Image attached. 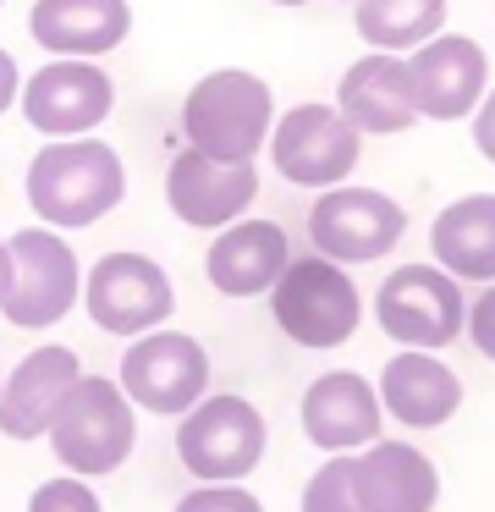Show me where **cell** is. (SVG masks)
<instances>
[{
    "label": "cell",
    "mask_w": 495,
    "mask_h": 512,
    "mask_svg": "<svg viewBox=\"0 0 495 512\" xmlns=\"http://www.w3.org/2000/svg\"><path fill=\"white\" fill-rule=\"evenodd\" d=\"M39 226L50 232H77V226H94L127 199V166L105 138H50L39 144V155L28 160V177H22Z\"/></svg>",
    "instance_id": "cell-1"
},
{
    "label": "cell",
    "mask_w": 495,
    "mask_h": 512,
    "mask_svg": "<svg viewBox=\"0 0 495 512\" xmlns=\"http://www.w3.org/2000/svg\"><path fill=\"white\" fill-rule=\"evenodd\" d=\"M275 127V94L248 67H215L187 89L182 100V138L187 149L231 166H253L270 144Z\"/></svg>",
    "instance_id": "cell-2"
},
{
    "label": "cell",
    "mask_w": 495,
    "mask_h": 512,
    "mask_svg": "<svg viewBox=\"0 0 495 512\" xmlns=\"http://www.w3.org/2000/svg\"><path fill=\"white\" fill-rule=\"evenodd\" d=\"M132 446H138V408L110 375H83L50 424L55 463L77 479H105L132 457Z\"/></svg>",
    "instance_id": "cell-3"
},
{
    "label": "cell",
    "mask_w": 495,
    "mask_h": 512,
    "mask_svg": "<svg viewBox=\"0 0 495 512\" xmlns=\"http://www.w3.org/2000/svg\"><path fill=\"white\" fill-rule=\"evenodd\" d=\"M264 446H270V424L237 391H209L176 424V463L198 485H242L264 463Z\"/></svg>",
    "instance_id": "cell-4"
},
{
    "label": "cell",
    "mask_w": 495,
    "mask_h": 512,
    "mask_svg": "<svg viewBox=\"0 0 495 512\" xmlns=\"http://www.w3.org/2000/svg\"><path fill=\"white\" fill-rule=\"evenodd\" d=\"M270 314L286 331V342L308 347V353H330V347L352 342L363 320V298L347 265H330L319 254H292V265L270 287Z\"/></svg>",
    "instance_id": "cell-5"
},
{
    "label": "cell",
    "mask_w": 495,
    "mask_h": 512,
    "mask_svg": "<svg viewBox=\"0 0 495 512\" xmlns=\"http://www.w3.org/2000/svg\"><path fill=\"white\" fill-rule=\"evenodd\" d=\"M11 243V292L0 298V314L17 331H50L83 298V259L50 226H22Z\"/></svg>",
    "instance_id": "cell-6"
},
{
    "label": "cell",
    "mask_w": 495,
    "mask_h": 512,
    "mask_svg": "<svg viewBox=\"0 0 495 512\" xmlns=\"http://www.w3.org/2000/svg\"><path fill=\"white\" fill-rule=\"evenodd\" d=\"M264 149H270V166L281 182L325 193V188L352 182V171H358V160H363V133H352V122L336 105L303 100V105L275 116Z\"/></svg>",
    "instance_id": "cell-7"
},
{
    "label": "cell",
    "mask_w": 495,
    "mask_h": 512,
    "mask_svg": "<svg viewBox=\"0 0 495 512\" xmlns=\"http://www.w3.org/2000/svg\"><path fill=\"white\" fill-rule=\"evenodd\" d=\"M116 386L132 408L160 413V419H182L187 408L209 397V353L187 331H149L132 336L127 353L116 364Z\"/></svg>",
    "instance_id": "cell-8"
},
{
    "label": "cell",
    "mask_w": 495,
    "mask_h": 512,
    "mask_svg": "<svg viewBox=\"0 0 495 512\" xmlns=\"http://www.w3.org/2000/svg\"><path fill=\"white\" fill-rule=\"evenodd\" d=\"M374 320L396 347L440 353L468 325V298L462 281H451L440 265H396L374 292Z\"/></svg>",
    "instance_id": "cell-9"
},
{
    "label": "cell",
    "mask_w": 495,
    "mask_h": 512,
    "mask_svg": "<svg viewBox=\"0 0 495 512\" xmlns=\"http://www.w3.org/2000/svg\"><path fill=\"white\" fill-rule=\"evenodd\" d=\"M407 237V210L380 188L341 182L308 204V243L330 265H374Z\"/></svg>",
    "instance_id": "cell-10"
},
{
    "label": "cell",
    "mask_w": 495,
    "mask_h": 512,
    "mask_svg": "<svg viewBox=\"0 0 495 512\" xmlns=\"http://www.w3.org/2000/svg\"><path fill=\"white\" fill-rule=\"evenodd\" d=\"M88 320L99 325L105 336H149L171 320L176 309V287L165 276L160 259L149 254H132V248H116V254L94 259L83 276V298Z\"/></svg>",
    "instance_id": "cell-11"
},
{
    "label": "cell",
    "mask_w": 495,
    "mask_h": 512,
    "mask_svg": "<svg viewBox=\"0 0 495 512\" xmlns=\"http://www.w3.org/2000/svg\"><path fill=\"white\" fill-rule=\"evenodd\" d=\"M22 122L50 138H88L116 111V78L99 61H44L33 78H22Z\"/></svg>",
    "instance_id": "cell-12"
},
{
    "label": "cell",
    "mask_w": 495,
    "mask_h": 512,
    "mask_svg": "<svg viewBox=\"0 0 495 512\" xmlns=\"http://www.w3.org/2000/svg\"><path fill=\"white\" fill-rule=\"evenodd\" d=\"M407 89H413L418 122H468L490 89V56L479 39L440 28L418 50H407Z\"/></svg>",
    "instance_id": "cell-13"
},
{
    "label": "cell",
    "mask_w": 495,
    "mask_h": 512,
    "mask_svg": "<svg viewBox=\"0 0 495 512\" xmlns=\"http://www.w3.org/2000/svg\"><path fill=\"white\" fill-rule=\"evenodd\" d=\"M253 199H259V166L209 160L198 149H182L165 166V204L193 232H220V226L242 221L253 210Z\"/></svg>",
    "instance_id": "cell-14"
},
{
    "label": "cell",
    "mask_w": 495,
    "mask_h": 512,
    "mask_svg": "<svg viewBox=\"0 0 495 512\" xmlns=\"http://www.w3.org/2000/svg\"><path fill=\"white\" fill-rule=\"evenodd\" d=\"M77 380H83V364H77L72 347L44 342L33 353H22L11 364V375H0V435H11V441H44Z\"/></svg>",
    "instance_id": "cell-15"
},
{
    "label": "cell",
    "mask_w": 495,
    "mask_h": 512,
    "mask_svg": "<svg viewBox=\"0 0 495 512\" xmlns=\"http://www.w3.org/2000/svg\"><path fill=\"white\" fill-rule=\"evenodd\" d=\"M297 413H303L308 446H319V452H330V457H352V452H363V446H374L380 441V424H385L380 391L363 375H352V369H325V375H314Z\"/></svg>",
    "instance_id": "cell-16"
},
{
    "label": "cell",
    "mask_w": 495,
    "mask_h": 512,
    "mask_svg": "<svg viewBox=\"0 0 495 512\" xmlns=\"http://www.w3.org/2000/svg\"><path fill=\"white\" fill-rule=\"evenodd\" d=\"M28 34L50 61H105L127 45L132 6L127 0H33Z\"/></svg>",
    "instance_id": "cell-17"
},
{
    "label": "cell",
    "mask_w": 495,
    "mask_h": 512,
    "mask_svg": "<svg viewBox=\"0 0 495 512\" xmlns=\"http://www.w3.org/2000/svg\"><path fill=\"white\" fill-rule=\"evenodd\" d=\"M336 105L341 116L352 122V133L363 138H396L418 127V105L413 89H407V61L385 56V50H363L336 83Z\"/></svg>",
    "instance_id": "cell-18"
},
{
    "label": "cell",
    "mask_w": 495,
    "mask_h": 512,
    "mask_svg": "<svg viewBox=\"0 0 495 512\" xmlns=\"http://www.w3.org/2000/svg\"><path fill=\"white\" fill-rule=\"evenodd\" d=\"M286 265H292L286 232L275 221H248V215L220 226L204 254V276L220 298H264Z\"/></svg>",
    "instance_id": "cell-19"
},
{
    "label": "cell",
    "mask_w": 495,
    "mask_h": 512,
    "mask_svg": "<svg viewBox=\"0 0 495 512\" xmlns=\"http://www.w3.org/2000/svg\"><path fill=\"white\" fill-rule=\"evenodd\" d=\"M374 391H380V408L391 413L396 424H407V430H440V424H451L462 408L457 369L440 353H413V347H402V353L380 369V386Z\"/></svg>",
    "instance_id": "cell-20"
},
{
    "label": "cell",
    "mask_w": 495,
    "mask_h": 512,
    "mask_svg": "<svg viewBox=\"0 0 495 512\" xmlns=\"http://www.w3.org/2000/svg\"><path fill=\"white\" fill-rule=\"evenodd\" d=\"M352 485L369 512H435L440 474L413 441H374L352 452Z\"/></svg>",
    "instance_id": "cell-21"
},
{
    "label": "cell",
    "mask_w": 495,
    "mask_h": 512,
    "mask_svg": "<svg viewBox=\"0 0 495 512\" xmlns=\"http://www.w3.org/2000/svg\"><path fill=\"white\" fill-rule=\"evenodd\" d=\"M429 265L462 287L495 281V193H462L429 221Z\"/></svg>",
    "instance_id": "cell-22"
},
{
    "label": "cell",
    "mask_w": 495,
    "mask_h": 512,
    "mask_svg": "<svg viewBox=\"0 0 495 512\" xmlns=\"http://www.w3.org/2000/svg\"><path fill=\"white\" fill-rule=\"evenodd\" d=\"M451 0H352V28L369 50L407 56L446 28Z\"/></svg>",
    "instance_id": "cell-23"
},
{
    "label": "cell",
    "mask_w": 495,
    "mask_h": 512,
    "mask_svg": "<svg viewBox=\"0 0 495 512\" xmlns=\"http://www.w3.org/2000/svg\"><path fill=\"white\" fill-rule=\"evenodd\" d=\"M303 512H369L352 485V457H330L314 468V479L303 485Z\"/></svg>",
    "instance_id": "cell-24"
},
{
    "label": "cell",
    "mask_w": 495,
    "mask_h": 512,
    "mask_svg": "<svg viewBox=\"0 0 495 512\" xmlns=\"http://www.w3.org/2000/svg\"><path fill=\"white\" fill-rule=\"evenodd\" d=\"M28 512H105V501H99L94 479L55 474V479H44V485L28 496Z\"/></svg>",
    "instance_id": "cell-25"
},
{
    "label": "cell",
    "mask_w": 495,
    "mask_h": 512,
    "mask_svg": "<svg viewBox=\"0 0 495 512\" xmlns=\"http://www.w3.org/2000/svg\"><path fill=\"white\" fill-rule=\"evenodd\" d=\"M171 512H264V501L242 485H193Z\"/></svg>",
    "instance_id": "cell-26"
},
{
    "label": "cell",
    "mask_w": 495,
    "mask_h": 512,
    "mask_svg": "<svg viewBox=\"0 0 495 512\" xmlns=\"http://www.w3.org/2000/svg\"><path fill=\"white\" fill-rule=\"evenodd\" d=\"M462 336L473 342V353L495 364V281L479 287V298L468 303V325H462Z\"/></svg>",
    "instance_id": "cell-27"
},
{
    "label": "cell",
    "mask_w": 495,
    "mask_h": 512,
    "mask_svg": "<svg viewBox=\"0 0 495 512\" xmlns=\"http://www.w3.org/2000/svg\"><path fill=\"white\" fill-rule=\"evenodd\" d=\"M468 127H473V149L495 166V89H484V100H479V111L468 116Z\"/></svg>",
    "instance_id": "cell-28"
},
{
    "label": "cell",
    "mask_w": 495,
    "mask_h": 512,
    "mask_svg": "<svg viewBox=\"0 0 495 512\" xmlns=\"http://www.w3.org/2000/svg\"><path fill=\"white\" fill-rule=\"evenodd\" d=\"M17 94H22V67H17V56H11V50H0V116L17 105Z\"/></svg>",
    "instance_id": "cell-29"
},
{
    "label": "cell",
    "mask_w": 495,
    "mask_h": 512,
    "mask_svg": "<svg viewBox=\"0 0 495 512\" xmlns=\"http://www.w3.org/2000/svg\"><path fill=\"white\" fill-rule=\"evenodd\" d=\"M11 292V243L0 237V298Z\"/></svg>",
    "instance_id": "cell-30"
},
{
    "label": "cell",
    "mask_w": 495,
    "mask_h": 512,
    "mask_svg": "<svg viewBox=\"0 0 495 512\" xmlns=\"http://www.w3.org/2000/svg\"><path fill=\"white\" fill-rule=\"evenodd\" d=\"M270 6H308V0H270Z\"/></svg>",
    "instance_id": "cell-31"
},
{
    "label": "cell",
    "mask_w": 495,
    "mask_h": 512,
    "mask_svg": "<svg viewBox=\"0 0 495 512\" xmlns=\"http://www.w3.org/2000/svg\"><path fill=\"white\" fill-rule=\"evenodd\" d=\"M0 6H6V0H0Z\"/></svg>",
    "instance_id": "cell-32"
},
{
    "label": "cell",
    "mask_w": 495,
    "mask_h": 512,
    "mask_svg": "<svg viewBox=\"0 0 495 512\" xmlns=\"http://www.w3.org/2000/svg\"><path fill=\"white\" fill-rule=\"evenodd\" d=\"M347 6H352V0H347Z\"/></svg>",
    "instance_id": "cell-33"
}]
</instances>
